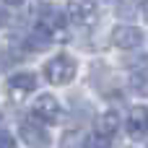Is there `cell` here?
Returning a JSON list of instances; mask_svg holds the SVG:
<instances>
[{
	"label": "cell",
	"instance_id": "obj_4",
	"mask_svg": "<svg viewBox=\"0 0 148 148\" xmlns=\"http://www.w3.org/2000/svg\"><path fill=\"white\" fill-rule=\"evenodd\" d=\"M68 13L78 26H94L96 23V5L94 0H68Z\"/></svg>",
	"mask_w": 148,
	"mask_h": 148
},
{
	"label": "cell",
	"instance_id": "obj_14",
	"mask_svg": "<svg viewBox=\"0 0 148 148\" xmlns=\"http://www.w3.org/2000/svg\"><path fill=\"white\" fill-rule=\"evenodd\" d=\"M120 16H125V18H130V16H133V5H122V10H120Z\"/></svg>",
	"mask_w": 148,
	"mask_h": 148
},
{
	"label": "cell",
	"instance_id": "obj_7",
	"mask_svg": "<svg viewBox=\"0 0 148 148\" xmlns=\"http://www.w3.org/2000/svg\"><path fill=\"white\" fill-rule=\"evenodd\" d=\"M112 42H114L120 49H135V47L143 42V34H140L135 26H114Z\"/></svg>",
	"mask_w": 148,
	"mask_h": 148
},
{
	"label": "cell",
	"instance_id": "obj_8",
	"mask_svg": "<svg viewBox=\"0 0 148 148\" xmlns=\"http://www.w3.org/2000/svg\"><path fill=\"white\" fill-rule=\"evenodd\" d=\"M127 133L133 138H140L148 133V109L146 107H135L127 117Z\"/></svg>",
	"mask_w": 148,
	"mask_h": 148
},
{
	"label": "cell",
	"instance_id": "obj_15",
	"mask_svg": "<svg viewBox=\"0 0 148 148\" xmlns=\"http://www.w3.org/2000/svg\"><path fill=\"white\" fill-rule=\"evenodd\" d=\"M5 3H8V5H21L23 0H5Z\"/></svg>",
	"mask_w": 148,
	"mask_h": 148
},
{
	"label": "cell",
	"instance_id": "obj_16",
	"mask_svg": "<svg viewBox=\"0 0 148 148\" xmlns=\"http://www.w3.org/2000/svg\"><path fill=\"white\" fill-rule=\"evenodd\" d=\"M146 10H143V16H146V21H148V0H146V5H143Z\"/></svg>",
	"mask_w": 148,
	"mask_h": 148
},
{
	"label": "cell",
	"instance_id": "obj_5",
	"mask_svg": "<svg viewBox=\"0 0 148 148\" xmlns=\"http://www.w3.org/2000/svg\"><path fill=\"white\" fill-rule=\"evenodd\" d=\"M34 88H36V75H31V73H16L8 78V91H10V99H16V101H21Z\"/></svg>",
	"mask_w": 148,
	"mask_h": 148
},
{
	"label": "cell",
	"instance_id": "obj_6",
	"mask_svg": "<svg viewBox=\"0 0 148 148\" xmlns=\"http://www.w3.org/2000/svg\"><path fill=\"white\" fill-rule=\"evenodd\" d=\"M34 117L42 120V122H57L60 120V104L55 101V96L49 94H42L36 101H34Z\"/></svg>",
	"mask_w": 148,
	"mask_h": 148
},
{
	"label": "cell",
	"instance_id": "obj_17",
	"mask_svg": "<svg viewBox=\"0 0 148 148\" xmlns=\"http://www.w3.org/2000/svg\"><path fill=\"white\" fill-rule=\"evenodd\" d=\"M3 21H5V13H3V10H0V26H3Z\"/></svg>",
	"mask_w": 148,
	"mask_h": 148
},
{
	"label": "cell",
	"instance_id": "obj_9",
	"mask_svg": "<svg viewBox=\"0 0 148 148\" xmlns=\"http://www.w3.org/2000/svg\"><path fill=\"white\" fill-rule=\"evenodd\" d=\"M96 130H99L101 135H114V133L120 130V114H117V112H104V114L99 117V122H96Z\"/></svg>",
	"mask_w": 148,
	"mask_h": 148
},
{
	"label": "cell",
	"instance_id": "obj_13",
	"mask_svg": "<svg viewBox=\"0 0 148 148\" xmlns=\"http://www.w3.org/2000/svg\"><path fill=\"white\" fill-rule=\"evenodd\" d=\"M0 148H16V140L8 133H0Z\"/></svg>",
	"mask_w": 148,
	"mask_h": 148
},
{
	"label": "cell",
	"instance_id": "obj_11",
	"mask_svg": "<svg viewBox=\"0 0 148 148\" xmlns=\"http://www.w3.org/2000/svg\"><path fill=\"white\" fill-rule=\"evenodd\" d=\"M109 146H112V143H109V135H101V133H99V135L94 133V135H88V138L83 140V148H109Z\"/></svg>",
	"mask_w": 148,
	"mask_h": 148
},
{
	"label": "cell",
	"instance_id": "obj_2",
	"mask_svg": "<svg viewBox=\"0 0 148 148\" xmlns=\"http://www.w3.org/2000/svg\"><path fill=\"white\" fill-rule=\"evenodd\" d=\"M36 29H39L42 34H47L49 39H55V36H57V39H68V34H65V16H62L60 10H52V8L42 10Z\"/></svg>",
	"mask_w": 148,
	"mask_h": 148
},
{
	"label": "cell",
	"instance_id": "obj_3",
	"mask_svg": "<svg viewBox=\"0 0 148 148\" xmlns=\"http://www.w3.org/2000/svg\"><path fill=\"white\" fill-rule=\"evenodd\" d=\"M21 138H23V143L29 148H49V135H47V130L36 122V117L21 122Z\"/></svg>",
	"mask_w": 148,
	"mask_h": 148
},
{
	"label": "cell",
	"instance_id": "obj_10",
	"mask_svg": "<svg viewBox=\"0 0 148 148\" xmlns=\"http://www.w3.org/2000/svg\"><path fill=\"white\" fill-rule=\"evenodd\" d=\"M133 88H138L140 94H148V70H135L133 78H130Z\"/></svg>",
	"mask_w": 148,
	"mask_h": 148
},
{
	"label": "cell",
	"instance_id": "obj_1",
	"mask_svg": "<svg viewBox=\"0 0 148 148\" xmlns=\"http://www.w3.org/2000/svg\"><path fill=\"white\" fill-rule=\"evenodd\" d=\"M44 75H47L49 83L65 86V83H70L73 75H75V62H73L70 57H65V55H57L55 60H49V62L44 65Z\"/></svg>",
	"mask_w": 148,
	"mask_h": 148
},
{
	"label": "cell",
	"instance_id": "obj_12",
	"mask_svg": "<svg viewBox=\"0 0 148 148\" xmlns=\"http://www.w3.org/2000/svg\"><path fill=\"white\" fill-rule=\"evenodd\" d=\"M60 148H78V133H65Z\"/></svg>",
	"mask_w": 148,
	"mask_h": 148
}]
</instances>
